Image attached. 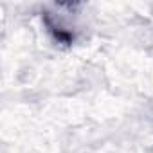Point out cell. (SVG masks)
<instances>
[{"mask_svg":"<svg viewBox=\"0 0 153 153\" xmlns=\"http://www.w3.org/2000/svg\"><path fill=\"white\" fill-rule=\"evenodd\" d=\"M52 33H54V38H56L59 43H70V42H72V34H70V33H65V31H61V29H52Z\"/></svg>","mask_w":153,"mask_h":153,"instance_id":"obj_1","label":"cell"}]
</instances>
